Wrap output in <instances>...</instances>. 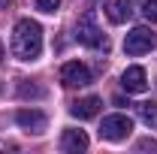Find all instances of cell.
<instances>
[{"instance_id": "obj_13", "label": "cell", "mask_w": 157, "mask_h": 154, "mask_svg": "<svg viewBox=\"0 0 157 154\" xmlns=\"http://www.w3.org/2000/svg\"><path fill=\"white\" fill-rule=\"evenodd\" d=\"M60 6V0H36V9L39 12H55Z\"/></svg>"}, {"instance_id": "obj_12", "label": "cell", "mask_w": 157, "mask_h": 154, "mask_svg": "<svg viewBox=\"0 0 157 154\" xmlns=\"http://www.w3.org/2000/svg\"><path fill=\"white\" fill-rule=\"evenodd\" d=\"M142 15L157 24V0H145V3H142Z\"/></svg>"}, {"instance_id": "obj_15", "label": "cell", "mask_w": 157, "mask_h": 154, "mask_svg": "<svg viewBox=\"0 0 157 154\" xmlns=\"http://www.w3.org/2000/svg\"><path fill=\"white\" fill-rule=\"evenodd\" d=\"M0 60H3V42H0Z\"/></svg>"}, {"instance_id": "obj_8", "label": "cell", "mask_w": 157, "mask_h": 154, "mask_svg": "<svg viewBox=\"0 0 157 154\" xmlns=\"http://www.w3.org/2000/svg\"><path fill=\"white\" fill-rule=\"evenodd\" d=\"M60 148L70 154H78L88 148V136H85V130H63L60 133Z\"/></svg>"}, {"instance_id": "obj_9", "label": "cell", "mask_w": 157, "mask_h": 154, "mask_svg": "<svg viewBox=\"0 0 157 154\" xmlns=\"http://www.w3.org/2000/svg\"><path fill=\"white\" fill-rule=\"evenodd\" d=\"M130 15H133L130 0H109V3H106V18L112 21V24H124Z\"/></svg>"}, {"instance_id": "obj_4", "label": "cell", "mask_w": 157, "mask_h": 154, "mask_svg": "<svg viewBox=\"0 0 157 154\" xmlns=\"http://www.w3.org/2000/svg\"><path fill=\"white\" fill-rule=\"evenodd\" d=\"M154 48V33L148 27H133L127 37H124V52L127 55H145Z\"/></svg>"}, {"instance_id": "obj_2", "label": "cell", "mask_w": 157, "mask_h": 154, "mask_svg": "<svg viewBox=\"0 0 157 154\" xmlns=\"http://www.w3.org/2000/svg\"><path fill=\"white\" fill-rule=\"evenodd\" d=\"M76 39L82 42V45H91V48H106V37H103V30H100V24H97V15H94L91 9L78 15Z\"/></svg>"}, {"instance_id": "obj_7", "label": "cell", "mask_w": 157, "mask_h": 154, "mask_svg": "<svg viewBox=\"0 0 157 154\" xmlns=\"http://www.w3.org/2000/svg\"><path fill=\"white\" fill-rule=\"evenodd\" d=\"M15 121H18V127H24L27 133H42L45 130V115L39 109H18L15 112Z\"/></svg>"}, {"instance_id": "obj_10", "label": "cell", "mask_w": 157, "mask_h": 154, "mask_svg": "<svg viewBox=\"0 0 157 154\" xmlns=\"http://www.w3.org/2000/svg\"><path fill=\"white\" fill-rule=\"evenodd\" d=\"M100 106H103V103H100V97H82V100H76V103L70 106V112L85 121V118H94V115H97Z\"/></svg>"}, {"instance_id": "obj_6", "label": "cell", "mask_w": 157, "mask_h": 154, "mask_svg": "<svg viewBox=\"0 0 157 154\" xmlns=\"http://www.w3.org/2000/svg\"><path fill=\"white\" fill-rule=\"evenodd\" d=\"M121 88H124L127 94H142V91L148 88V76H145V70H142V67H127L124 76H121Z\"/></svg>"}, {"instance_id": "obj_5", "label": "cell", "mask_w": 157, "mask_h": 154, "mask_svg": "<svg viewBox=\"0 0 157 154\" xmlns=\"http://www.w3.org/2000/svg\"><path fill=\"white\" fill-rule=\"evenodd\" d=\"M60 82L67 88H85V85H91V70L82 60H67L60 67Z\"/></svg>"}, {"instance_id": "obj_14", "label": "cell", "mask_w": 157, "mask_h": 154, "mask_svg": "<svg viewBox=\"0 0 157 154\" xmlns=\"http://www.w3.org/2000/svg\"><path fill=\"white\" fill-rule=\"evenodd\" d=\"M18 94H21V97H42V91H39V88H33V85H30V88H27V85H21Z\"/></svg>"}, {"instance_id": "obj_3", "label": "cell", "mask_w": 157, "mask_h": 154, "mask_svg": "<svg viewBox=\"0 0 157 154\" xmlns=\"http://www.w3.org/2000/svg\"><path fill=\"white\" fill-rule=\"evenodd\" d=\"M133 133V118L130 115H106L100 124V136L109 142H121Z\"/></svg>"}, {"instance_id": "obj_11", "label": "cell", "mask_w": 157, "mask_h": 154, "mask_svg": "<svg viewBox=\"0 0 157 154\" xmlns=\"http://www.w3.org/2000/svg\"><path fill=\"white\" fill-rule=\"evenodd\" d=\"M136 115H139V121L145 124V127H154L157 130V103H139L136 106Z\"/></svg>"}, {"instance_id": "obj_1", "label": "cell", "mask_w": 157, "mask_h": 154, "mask_svg": "<svg viewBox=\"0 0 157 154\" xmlns=\"http://www.w3.org/2000/svg\"><path fill=\"white\" fill-rule=\"evenodd\" d=\"M42 52V27L30 18H21L12 30V55L18 60H36Z\"/></svg>"}]
</instances>
